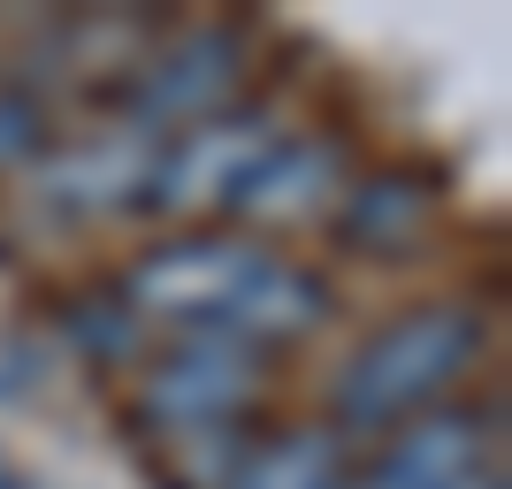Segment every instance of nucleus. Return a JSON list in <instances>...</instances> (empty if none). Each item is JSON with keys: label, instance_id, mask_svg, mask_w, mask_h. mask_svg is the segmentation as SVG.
I'll return each instance as SVG.
<instances>
[{"label": "nucleus", "instance_id": "nucleus-1", "mask_svg": "<svg viewBox=\"0 0 512 489\" xmlns=\"http://www.w3.org/2000/svg\"><path fill=\"white\" fill-rule=\"evenodd\" d=\"M474 352H482V314H467V306H413V314H398L390 329H375L352 352V367L337 375V421L360 428V436L406 421V413H421L428 398H444L467 375Z\"/></svg>", "mask_w": 512, "mask_h": 489}, {"label": "nucleus", "instance_id": "nucleus-2", "mask_svg": "<svg viewBox=\"0 0 512 489\" xmlns=\"http://www.w3.org/2000/svg\"><path fill=\"white\" fill-rule=\"evenodd\" d=\"M253 390H260V352H253V344L222 337V329H192V337L146 375L138 413H146L153 428L199 436V428H222Z\"/></svg>", "mask_w": 512, "mask_h": 489}, {"label": "nucleus", "instance_id": "nucleus-3", "mask_svg": "<svg viewBox=\"0 0 512 489\" xmlns=\"http://www.w3.org/2000/svg\"><path fill=\"white\" fill-rule=\"evenodd\" d=\"M260 260L268 253L245 245V237H176V245H153V253L130 268L123 291L146 298L153 314L184 321V329H222Z\"/></svg>", "mask_w": 512, "mask_h": 489}, {"label": "nucleus", "instance_id": "nucleus-4", "mask_svg": "<svg viewBox=\"0 0 512 489\" xmlns=\"http://www.w3.org/2000/svg\"><path fill=\"white\" fill-rule=\"evenodd\" d=\"M276 146V123L268 115H222V123L184 130L169 153H153L146 176V207H230V192L260 169V153Z\"/></svg>", "mask_w": 512, "mask_h": 489}, {"label": "nucleus", "instance_id": "nucleus-5", "mask_svg": "<svg viewBox=\"0 0 512 489\" xmlns=\"http://www.w3.org/2000/svg\"><path fill=\"white\" fill-rule=\"evenodd\" d=\"M237 62H245V39L237 31H184V39L161 54V62L138 77V123H199L230 100Z\"/></svg>", "mask_w": 512, "mask_h": 489}, {"label": "nucleus", "instance_id": "nucleus-6", "mask_svg": "<svg viewBox=\"0 0 512 489\" xmlns=\"http://www.w3.org/2000/svg\"><path fill=\"white\" fill-rule=\"evenodd\" d=\"M474 413H421L390 436V451L367 467L360 489H451L459 474H474Z\"/></svg>", "mask_w": 512, "mask_h": 489}, {"label": "nucleus", "instance_id": "nucleus-7", "mask_svg": "<svg viewBox=\"0 0 512 489\" xmlns=\"http://www.w3.org/2000/svg\"><path fill=\"white\" fill-rule=\"evenodd\" d=\"M146 176H153V138L146 130H123V138H92V146L62 153L54 176H46V199L69 214H100L115 199L146 192Z\"/></svg>", "mask_w": 512, "mask_h": 489}, {"label": "nucleus", "instance_id": "nucleus-8", "mask_svg": "<svg viewBox=\"0 0 512 489\" xmlns=\"http://www.w3.org/2000/svg\"><path fill=\"white\" fill-rule=\"evenodd\" d=\"M329 314V283L306 276V268H291V260H260L253 283H245V298L230 306V321H222V337L237 344H276V337H299V329H314V321Z\"/></svg>", "mask_w": 512, "mask_h": 489}, {"label": "nucleus", "instance_id": "nucleus-9", "mask_svg": "<svg viewBox=\"0 0 512 489\" xmlns=\"http://www.w3.org/2000/svg\"><path fill=\"white\" fill-rule=\"evenodd\" d=\"M329 176H337V153L329 146H314V138H306V146H283L276 138V146L260 153V169L230 192V207L260 214V222H291V214H306L329 192Z\"/></svg>", "mask_w": 512, "mask_h": 489}, {"label": "nucleus", "instance_id": "nucleus-10", "mask_svg": "<svg viewBox=\"0 0 512 489\" xmlns=\"http://www.w3.org/2000/svg\"><path fill=\"white\" fill-rule=\"evenodd\" d=\"M222 489H344V444L329 428H283L245 451Z\"/></svg>", "mask_w": 512, "mask_h": 489}, {"label": "nucleus", "instance_id": "nucleus-11", "mask_svg": "<svg viewBox=\"0 0 512 489\" xmlns=\"http://www.w3.org/2000/svg\"><path fill=\"white\" fill-rule=\"evenodd\" d=\"M421 214H428V184L413 169H383V176H367V184H352V199L337 214V237L360 245V253H398L421 230Z\"/></svg>", "mask_w": 512, "mask_h": 489}, {"label": "nucleus", "instance_id": "nucleus-12", "mask_svg": "<svg viewBox=\"0 0 512 489\" xmlns=\"http://www.w3.org/2000/svg\"><path fill=\"white\" fill-rule=\"evenodd\" d=\"M69 337L85 344L92 360H130L138 352V321H130L123 298H77L69 306Z\"/></svg>", "mask_w": 512, "mask_h": 489}, {"label": "nucleus", "instance_id": "nucleus-13", "mask_svg": "<svg viewBox=\"0 0 512 489\" xmlns=\"http://www.w3.org/2000/svg\"><path fill=\"white\" fill-rule=\"evenodd\" d=\"M46 138V115L23 92H0V161H23V153H39Z\"/></svg>", "mask_w": 512, "mask_h": 489}, {"label": "nucleus", "instance_id": "nucleus-14", "mask_svg": "<svg viewBox=\"0 0 512 489\" xmlns=\"http://www.w3.org/2000/svg\"><path fill=\"white\" fill-rule=\"evenodd\" d=\"M451 489H505V474H482V467H474V474H459Z\"/></svg>", "mask_w": 512, "mask_h": 489}]
</instances>
